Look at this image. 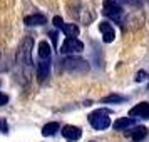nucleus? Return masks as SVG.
Segmentation results:
<instances>
[{"mask_svg": "<svg viewBox=\"0 0 149 142\" xmlns=\"http://www.w3.org/2000/svg\"><path fill=\"white\" fill-rule=\"evenodd\" d=\"M111 112L107 109H97L92 114H89V124L95 129V130H104L111 125Z\"/></svg>", "mask_w": 149, "mask_h": 142, "instance_id": "nucleus-1", "label": "nucleus"}, {"mask_svg": "<svg viewBox=\"0 0 149 142\" xmlns=\"http://www.w3.org/2000/svg\"><path fill=\"white\" fill-rule=\"evenodd\" d=\"M32 45H34V39L32 37H25L22 40L20 47L17 50V62L19 64H22V65H30L32 64V55H30Z\"/></svg>", "mask_w": 149, "mask_h": 142, "instance_id": "nucleus-2", "label": "nucleus"}, {"mask_svg": "<svg viewBox=\"0 0 149 142\" xmlns=\"http://www.w3.org/2000/svg\"><path fill=\"white\" fill-rule=\"evenodd\" d=\"M64 64V69L67 72H75V74H86L89 70L87 62L84 59H79V57H69L65 60L62 62Z\"/></svg>", "mask_w": 149, "mask_h": 142, "instance_id": "nucleus-3", "label": "nucleus"}, {"mask_svg": "<svg viewBox=\"0 0 149 142\" xmlns=\"http://www.w3.org/2000/svg\"><path fill=\"white\" fill-rule=\"evenodd\" d=\"M102 14L116 22H121L122 8H121V5L116 3L114 0H104V3H102Z\"/></svg>", "mask_w": 149, "mask_h": 142, "instance_id": "nucleus-4", "label": "nucleus"}, {"mask_svg": "<svg viewBox=\"0 0 149 142\" xmlns=\"http://www.w3.org/2000/svg\"><path fill=\"white\" fill-rule=\"evenodd\" d=\"M82 48H84V44L77 37H67L62 44L61 52L64 55H67V54H74V52H81Z\"/></svg>", "mask_w": 149, "mask_h": 142, "instance_id": "nucleus-5", "label": "nucleus"}, {"mask_svg": "<svg viewBox=\"0 0 149 142\" xmlns=\"http://www.w3.org/2000/svg\"><path fill=\"white\" fill-rule=\"evenodd\" d=\"M129 115H131V119H132V117L149 119V104L148 102H141V104H137L136 107H132L131 110H129Z\"/></svg>", "mask_w": 149, "mask_h": 142, "instance_id": "nucleus-6", "label": "nucleus"}, {"mask_svg": "<svg viewBox=\"0 0 149 142\" xmlns=\"http://www.w3.org/2000/svg\"><path fill=\"white\" fill-rule=\"evenodd\" d=\"M61 132L65 139H69V141H79L82 137V130L79 127H75V125H64Z\"/></svg>", "mask_w": 149, "mask_h": 142, "instance_id": "nucleus-7", "label": "nucleus"}, {"mask_svg": "<svg viewBox=\"0 0 149 142\" xmlns=\"http://www.w3.org/2000/svg\"><path fill=\"white\" fill-rule=\"evenodd\" d=\"M99 30H101V34H102V40L106 42V44L114 40V37H116L114 28L111 27L107 22H101V24H99Z\"/></svg>", "mask_w": 149, "mask_h": 142, "instance_id": "nucleus-8", "label": "nucleus"}, {"mask_svg": "<svg viewBox=\"0 0 149 142\" xmlns=\"http://www.w3.org/2000/svg\"><path fill=\"white\" fill-rule=\"evenodd\" d=\"M37 72H39V80L40 82L47 80L49 74H50V59L39 62V69H37Z\"/></svg>", "mask_w": 149, "mask_h": 142, "instance_id": "nucleus-9", "label": "nucleus"}, {"mask_svg": "<svg viewBox=\"0 0 149 142\" xmlns=\"http://www.w3.org/2000/svg\"><path fill=\"white\" fill-rule=\"evenodd\" d=\"M24 22H25V25H30V27H34V25H44L45 24V17L40 14H34V15L25 17Z\"/></svg>", "mask_w": 149, "mask_h": 142, "instance_id": "nucleus-10", "label": "nucleus"}, {"mask_svg": "<svg viewBox=\"0 0 149 142\" xmlns=\"http://www.w3.org/2000/svg\"><path fill=\"white\" fill-rule=\"evenodd\" d=\"M134 124H136L134 119H131V117H124V119H117V121L114 122V129L116 130H126L127 127L134 125Z\"/></svg>", "mask_w": 149, "mask_h": 142, "instance_id": "nucleus-11", "label": "nucleus"}, {"mask_svg": "<svg viewBox=\"0 0 149 142\" xmlns=\"http://www.w3.org/2000/svg\"><path fill=\"white\" fill-rule=\"evenodd\" d=\"M127 134L132 137V141H142L148 135V129L144 125H137L136 129H132V132H127Z\"/></svg>", "mask_w": 149, "mask_h": 142, "instance_id": "nucleus-12", "label": "nucleus"}, {"mask_svg": "<svg viewBox=\"0 0 149 142\" xmlns=\"http://www.w3.org/2000/svg\"><path fill=\"white\" fill-rule=\"evenodd\" d=\"M61 30L67 35V37H77V35H79V32H81V30H79V27H77L75 24H64V25L61 27Z\"/></svg>", "mask_w": 149, "mask_h": 142, "instance_id": "nucleus-13", "label": "nucleus"}, {"mask_svg": "<svg viewBox=\"0 0 149 142\" xmlns=\"http://www.w3.org/2000/svg\"><path fill=\"white\" fill-rule=\"evenodd\" d=\"M50 45H49L47 42L42 40L40 44H39V57H40V60H47V59H50Z\"/></svg>", "mask_w": 149, "mask_h": 142, "instance_id": "nucleus-14", "label": "nucleus"}, {"mask_svg": "<svg viewBox=\"0 0 149 142\" xmlns=\"http://www.w3.org/2000/svg\"><path fill=\"white\" fill-rule=\"evenodd\" d=\"M57 130H59V124L57 122H49V124H45L42 127V135L49 137V135H54Z\"/></svg>", "mask_w": 149, "mask_h": 142, "instance_id": "nucleus-15", "label": "nucleus"}, {"mask_svg": "<svg viewBox=\"0 0 149 142\" xmlns=\"http://www.w3.org/2000/svg\"><path fill=\"white\" fill-rule=\"evenodd\" d=\"M122 100H124V97H122V95H117V94H111V95H107V97L102 99L104 104H119V102H122Z\"/></svg>", "mask_w": 149, "mask_h": 142, "instance_id": "nucleus-16", "label": "nucleus"}, {"mask_svg": "<svg viewBox=\"0 0 149 142\" xmlns=\"http://www.w3.org/2000/svg\"><path fill=\"white\" fill-rule=\"evenodd\" d=\"M52 24H54V27L61 28L62 25H64V20H62L61 17H59V15H57V17H54V19H52Z\"/></svg>", "mask_w": 149, "mask_h": 142, "instance_id": "nucleus-17", "label": "nucleus"}, {"mask_svg": "<svg viewBox=\"0 0 149 142\" xmlns=\"http://www.w3.org/2000/svg\"><path fill=\"white\" fill-rule=\"evenodd\" d=\"M0 130H2L3 134H8V125H7V122L3 121V119H0Z\"/></svg>", "mask_w": 149, "mask_h": 142, "instance_id": "nucleus-18", "label": "nucleus"}, {"mask_svg": "<svg viewBox=\"0 0 149 142\" xmlns=\"http://www.w3.org/2000/svg\"><path fill=\"white\" fill-rule=\"evenodd\" d=\"M144 79H146V72H144V70H139L137 75H136V82H142Z\"/></svg>", "mask_w": 149, "mask_h": 142, "instance_id": "nucleus-19", "label": "nucleus"}, {"mask_svg": "<svg viewBox=\"0 0 149 142\" xmlns=\"http://www.w3.org/2000/svg\"><path fill=\"white\" fill-rule=\"evenodd\" d=\"M5 104H8V97L5 94H2V92H0V107H2V105H5Z\"/></svg>", "mask_w": 149, "mask_h": 142, "instance_id": "nucleus-20", "label": "nucleus"}]
</instances>
